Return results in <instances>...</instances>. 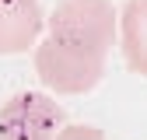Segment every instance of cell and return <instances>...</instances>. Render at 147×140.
<instances>
[{"label":"cell","mask_w":147,"mask_h":140,"mask_svg":"<svg viewBox=\"0 0 147 140\" xmlns=\"http://www.w3.org/2000/svg\"><path fill=\"white\" fill-rule=\"evenodd\" d=\"M35 74L56 95H84L105 77V49L49 35L35 49Z\"/></svg>","instance_id":"cell-1"},{"label":"cell","mask_w":147,"mask_h":140,"mask_svg":"<svg viewBox=\"0 0 147 140\" xmlns=\"http://www.w3.org/2000/svg\"><path fill=\"white\" fill-rule=\"evenodd\" d=\"M49 35L109 52L119 35V14L109 0H60L49 14Z\"/></svg>","instance_id":"cell-2"},{"label":"cell","mask_w":147,"mask_h":140,"mask_svg":"<svg viewBox=\"0 0 147 140\" xmlns=\"http://www.w3.org/2000/svg\"><path fill=\"white\" fill-rule=\"evenodd\" d=\"M67 116L49 95L18 91L0 105V140H56Z\"/></svg>","instance_id":"cell-3"},{"label":"cell","mask_w":147,"mask_h":140,"mask_svg":"<svg viewBox=\"0 0 147 140\" xmlns=\"http://www.w3.org/2000/svg\"><path fill=\"white\" fill-rule=\"evenodd\" d=\"M39 0H0V52H25L39 42Z\"/></svg>","instance_id":"cell-4"},{"label":"cell","mask_w":147,"mask_h":140,"mask_svg":"<svg viewBox=\"0 0 147 140\" xmlns=\"http://www.w3.org/2000/svg\"><path fill=\"white\" fill-rule=\"evenodd\" d=\"M119 39L130 70L147 77V0H126L119 14Z\"/></svg>","instance_id":"cell-5"},{"label":"cell","mask_w":147,"mask_h":140,"mask_svg":"<svg viewBox=\"0 0 147 140\" xmlns=\"http://www.w3.org/2000/svg\"><path fill=\"white\" fill-rule=\"evenodd\" d=\"M56 140H105V133L98 126H84V122H67L56 133Z\"/></svg>","instance_id":"cell-6"}]
</instances>
